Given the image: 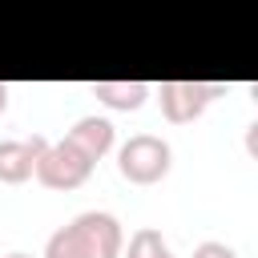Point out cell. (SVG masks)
<instances>
[{"label":"cell","mask_w":258,"mask_h":258,"mask_svg":"<svg viewBox=\"0 0 258 258\" xmlns=\"http://www.w3.org/2000/svg\"><path fill=\"white\" fill-rule=\"evenodd\" d=\"M93 97L105 101L109 109H141L145 97H149V85L141 81H93Z\"/></svg>","instance_id":"obj_7"},{"label":"cell","mask_w":258,"mask_h":258,"mask_svg":"<svg viewBox=\"0 0 258 258\" xmlns=\"http://www.w3.org/2000/svg\"><path fill=\"white\" fill-rule=\"evenodd\" d=\"M44 258H93V254H89L85 238L73 230V222H69V226H60V230L48 238V246H44Z\"/></svg>","instance_id":"obj_9"},{"label":"cell","mask_w":258,"mask_h":258,"mask_svg":"<svg viewBox=\"0 0 258 258\" xmlns=\"http://www.w3.org/2000/svg\"><path fill=\"white\" fill-rule=\"evenodd\" d=\"M44 145H48V141H44L40 133H32V137H24V141H0V181H8V185L28 181V177L36 173V161H40Z\"/></svg>","instance_id":"obj_5"},{"label":"cell","mask_w":258,"mask_h":258,"mask_svg":"<svg viewBox=\"0 0 258 258\" xmlns=\"http://www.w3.org/2000/svg\"><path fill=\"white\" fill-rule=\"evenodd\" d=\"M8 258H28V254H8Z\"/></svg>","instance_id":"obj_12"},{"label":"cell","mask_w":258,"mask_h":258,"mask_svg":"<svg viewBox=\"0 0 258 258\" xmlns=\"http://www.w3.org/2000/svg\"><path fill=\"white\" fill-rule=\"evenodd\" d=\"M73 230L85 238L89 254L93 258H121V246H125V234H121V222L105 210H85L73 218Z\"/></svg>","instance_id":"obj_4"},{"label":"cell","mask_w":258,"mask_h":258,"mask_svg":"<svg viewBox=\"0 0 258 258\" xmlns=\"http://www.w3.org/2000/svg\"><path fill=\"white\" fill-rule=\"evenodd\" d=\"M64 141H69V145H77V149L97 165V161L113 149V125H109L105 117H81V121L64 133Z\"/></svg>","instance_id":"obj_6"},{"label":"cell","mask_w":258,"mask_h":258,"mask_svg":"<svg viewBox=\"0 0 258 258\" xmlns=\"http://www.w3.org/2000/svg\"><path fill=\"white\" fill-rule=\"evenodd\" d=\"M121 258H173V254H169V242L161 238V230L141 226V230H133L129 246H121Z\"/></svg>","instance_id":"obj_8"},{"label":"cell","mask_w":258,"mask_h":258,"mask_svg":"<svg viewBox=\"0 0 258 258\" xmlns=\"http://www.w3.org/2000/svg\"><path fill=\"white\" fill-rule=\"evenodd\" d=\"M169 161H173L169 141H161V137H153V133H137V137H129V141L117 149V169H121V177H129L133 185H153V181H161V177L169 173Z\"/></svg>","instance_id":"obj_1"},{"label":"cell","mask_w":258,"mask_h":258,"mask_svg":"<svg viewBox=\"0 0 258 258\" xmlns=\"http://www.w3.org/2000/svg\"><path fill=\"white\" fill-rule=\"evenodd\" d=\"M194 258H238V254H234V246H226V242H202V246L194 250Z\"/></svg>","instance_id":"obj_10"},{"label":"cell","mask_w":258,"mask_h":258,"mask_svg":"<svg viewBox=\"0 0 258 258\" xmlns=\"http://www.w3.org/2000/svg\"><path fill=\"white\" fill-rule=\"evenodd\" d=\"M89 173H93V161L77 145H69L64 137L48 141L40 161H36V181L48 185V189H77V185L89 181Z\"/></svg>","instance_id":"obj_2"},{"label":"cell","mask_w":258,"mask_h":258,"mask_svg":"<svg viewBox=\"0 0 258 258\" xmlns=\"http://www.w3.org/2000/svg\"><path fill=\"white\" fill-rule=\"evenodd\" d=\"M218 93H222V85H206V81H161L157 85V105H161L165 121L185 125V121H198Z\"/></svg>","instance_id":"obj_3"},{"label":"cell","mask_w":258,"mask_h":258,"mask_svg":"<svg viewBox=\"0 0 258 258\" xmlns=\"http://www.w3.org/2000/svg\"><path fill=\"white\" fill-rule=\"evenodd\" d=\"M4 109H8V85L0 81V113H4Z\"/></svg>","instance_id":"obj_11"}]
</instances>
